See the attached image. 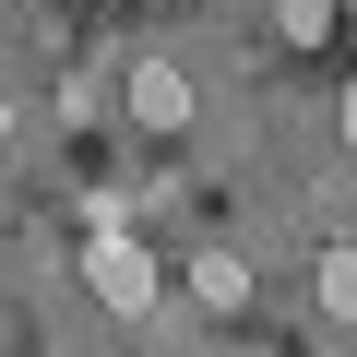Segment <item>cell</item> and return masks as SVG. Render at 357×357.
Instances as JSON below:
<instances>
[{
  "mask_svg": "<svg viewBox=\"0 0 357 357\" xmlns=\"http://www.w3.org/2000/svg\"><path fill=\"white\" fill-rule=\"evenodd\" d=\"M310 274H321V310H333V321H357V250H321Z\"/></svg>",
  "mask_w": 357,
  "mask_h": 357,
  "instance_id": "obj_4",
  "label": "cell"
},
{
  "mask_svg": "<svg viewBox=\"0 0 357 357\" xmlns=\"http://www.w3.org/2000/svg\"><path fill=\"white\" fill-rule=\"evenodd\" d=\"M84 286H96V310L143 321V310H155V250H131L119 227H96V238H84Z\"/></svg>",
  "mask_w": 357,
  "mask_h": 357,
  "instance_id": "obj_1",
  "label": "cell"
},
{
  "mask_svg": "<svg viewBox=\"0 0 357 357\" xmlns=\"http://www.w3.org/2000/svg\"><path fill=\"white\" fill-rule=\"evenodd\" d=\"M191 286H203V310H238V298H250V262H238V250H203Z\"/></svg>",
  "mask_w": 357,
  "mask_h": 357,
  "instance_id": "obj_3",
  "label": "cell"
},
{
  "mask_svg": "<svg viewBox=\"0 0 357 357\" xmlns=\"http://www.w3.org/2000/svg\"><path fill=\"white\" fill-rule=\"evenodd\" d=\"M333 131H345V155H357V84H345V107H333Z\"/></svg>",
  "mask_w": 357,
  "mask_h": 357,
  "instance_id": "obj_6",
  "label": "cell"
},
{
  "mask_svg": "<svg viewBox=\"0 0 357 357\" xmlns=\"http://www.w3.org/2000/svg\"><path fill=\"white\" fill-rule=\"evenodd\" d=\"M274 24H286V36H333V0H286Z\"/></svg>",
  "mask_w": 357,
  "mask_h": 357,
  "instance_id": "obj_5",
  "label": "cell"
},
{
  "mask_svg": "<svg viewBox=\"0 0 357 357\" xmlns=\"http://www.w3.org/2000/svg\"><path fill=\"white\" fill-rule=\"evenodd\" d=\"M119 96H131V119H143V131H178V119H191V72H178V60H131V84H119Z\"/></svg>",
  "mask_w": 357,
  "mask_h": 357,
  "instance_id": "obj_2",
  "label": "cell"
}]
</instances>
